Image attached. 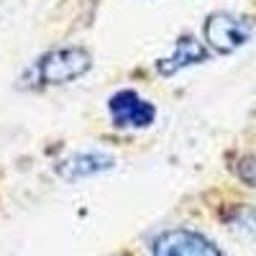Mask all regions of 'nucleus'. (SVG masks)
<instances>
[{"label":"nucleus","instance_id":"423d86ee","mask_svg":"<svg viewBox=\"0 0 256 256\" xmlns=\"http://www.w3.org/2000/svg\"><path fill=\"white\" fill-rule=\"evenodd\" d=\"M116 166V156L100 148H88V152H74L72 156H67L64 162L56 164V174L67 182H77V180H88V177H98L102 172Z\"/></svg>","mask_w":256,"mask_h":256},{"label":"nucleus","instance_id":"f03ea898","mask_svg":"<svg viewBox=\"0 0 256 256\" xmlns=\"http://www.w3.org/2000/svg\"><path fill=\"white\" fill-rule=\"evenodd\" d=\"M254 31H256L254 18L233 10H212L202 20V41L218 56H228L244 49L251 41Z\"/></svg>","mask_w":256,"mask_h":256},{"label":"nucleus","instance_id":"39448f33","mask_svg":"<svg viewBox=\"0 0 256 256\" xmlns=\"http://www.w3.org/2000/svg\"><path fill=\"white\" fill-rule=\"evenodd\" d=\"M208 56H210V49L205 46V41L195 38V34H182V36H177L172 52L156 59V72L162 77H174L187 67L208 62Z\"/></svg>","mask_w":256,"mask_h":256},{"label":"nucleus","instance_id":"0eeeda50","mask_svg":"<svg viewBox=\"0 0 256 256\" xmlns=\"http://www.w3.org/2000/svg\"><path fill=\"white\" fill-rule=\"evenodd\" d=\"M236 172H238V177H241L248 187L256 190V154L244 156V159L238 162V166H236Z\"/></svg>","mask_w":256,"mask_h":256},{"label":"nucleus","instance_id":"20e7f679","mask_svg":"<svg viewBox=\"0 0 256 256\" xmlns=\"http://www.w3.org/2000/svg\"><path fill=\"white\" fill-rule=\"evenodd\" d=\"M152 256H223V251L192 228H169L152 241Z\"/></svg>","mask_w":256,"mask_h":256},{"label":"nucleus","instance_id":"7ed1b4c3","mask_svg":"<svg viewBox=\"0 0 256 256\" xmlns=\"http://www.w3.org/2000/svg\"><path fill=\"white\" fill-rule=\"evenodd\" d=\"M108 116L116 128L123 131H144V128L156 123V105L152 100L141 98L136 90L123 88L108 98Z\"/></svg>","mask_w":256,"mask_h":256},{"label":"nucleus","instance_id":"f257e3e1","mask_svg":"<svg viewBox=\"0 0 256 256\" xmlns=\"http://www.w3.org/2000/svg\"><path fill=\"white\" fill-rule=\"evenodd\" d=\"M92 70V54L84 46H56L41 54L31 67L24 82L28 88H62L77 82Z\"/></svg>","mask_w":256,"mask_h":256}]
</instances>
